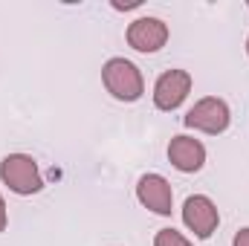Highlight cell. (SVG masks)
I'll list each match as a JSON object with an SVG mask.
<instances>
[{
	"label": "cell",
	"mask_w": 249,
	"mask_h": 246,
	"mask_svg": "<svg viewBox=\"0 0 249 246\" xmlns=\"http://www.w3.org/2000/svg\"><path fill=\"white\" fill-rule=\"evenodd\" d=\"M235 246H249V229H241L238 238H235Z\"/></svg>",
	"instance_id": "10"
},
{
	"label": "cell",
	"mask_w": 249,
	"mask_h": 246,
	"mask_svg": "<svg viewBox=\"0 0 249 246\" xmlns=\"http://www.w3.org/2000/svg\"><path fill=\"white\" fill-rule=\"evenodd\" d=\"M0 177H3V183L9 185L12 191H18V194H35V191H41V185H44L35 159L26 157V154H12V157H6L3 165H0Z\"/></svg>",
	"instance_id": "2"
},
{
	"label": "cell",
	"mask_w": 249,
	"mask_h": 246,
	"mask_svg": "<svg viewBox=\"0 0 249 246\" xmlns=\"http://www.w3.org/2000/svg\"><path fill=\"white\" fill-rule=\"evenodd\" d=\"M154 246H191V244H188L180 232H174V229H162V232H157Z\"/></svg>",
	"instance_id": "9"
},
{
	"label": "cell",
	"mask_w": 249,
	"mask_h": 246,
	"mask_svg": "<svg viewBox=\"0 0 249 246\" xmlns=\"http://www.w3.org/2000/svg\"><path fill=\"white\" fill-rule=\"evenodd\" d=\"M186 124L197 127V130H206V133H220L229 124V107H226V102L209 96V99L197 102L186 113Z\"/></svg>",
	"instance_id": "3"
},
{
	"label": "cell",
	"mask_w": 249,
	"mask_h": 246,
	"mask_svg": "<svg viewBox=\"0 0 249 246\" xmlns=\"http://www.w3.org/2000/svg\"><path fill=\"white\" fill-rule=\"evenodd\" d=\"M247 53H249V41H247Z\"/></svg>",
	"instance_id": "12"
},
{
	"label": "cell",
	"mask_w": 249,
	"mask_h": 246,
	"mask_svg": "<svg viewBox=\"0 0 249 246\" xmlns=\"http://www.w3.org/2000/svg\"><path fill=\"white\" fill-rule=\"evenodd\" d=\"M6 229V206H3V197H0V232Z\"/></svg>",
	"instance_id": "11"
},
{
	"label": "cell",
	"mask_w": 249,
	"mask_h": 246,
	"mask_svg": "<svg viewBox=\"0 0 249 246\" xmlns=\"http://www.w3.org/2000/svg\"><path fill=\"white\" fill-rule=\"evenodd\" d=\"M136 194L142 200V206H148L151 211L157 214H171V185L165 183L160 174H145L139 185H136Z\"/></svg>",
	"instance_id": "7"
},
{
	"label": "cell",
	"mask_w": 249,
	"mask_h": 246,
	"mask_svg": "<svg viewBox=\"0 0 249 246\" xmlns=\"http://www.w3.org/2000/svg\"><path fill=\"white\" fill-rule=\"evenodd\" d=\"M102 78H105V87L122 102H136L142 96V75L124 58H110L102 70Z\"/></svg>",
	"instance_id": "1"
},
{
	"label": "cell",
	"mask_w": 249,
	"mask_h": 246,
	"mask_svg": "<svg viewBox=\"0 0 249 246\" xmlns=\"http://www.w3.org/2000/svg\"><path fill=\"white\" fill-rule=\"evenodd\" d=\"M183 220H186V226L194 235L209 238L214 232V226H217V209H214V203L209 197L194 194V197H188L186 206H183Z\"/></svg>",
	"instance_id": "6"
},
{
	"label": "cell",
	"mask_w": 249,
	"mask_h": 246,
	"mask_svg": "<svg viewBox=\"0 0 249 246\" xmlns=\"http://www.w3.org/2000/svg\"><path fill=\"white\" fill-rule=\"evenodd\" d=\"M168 41V26L160 18H139L127 29V44L139 53H157Z\"/></svg>",
	"instance_id": "5"
},
{
	"label": "cell",
	"mask_w": 249,
	"mask_h": 246,
	"mask_svg": "<svg viewBox=\"0 0 249 246\" xmlns=\"http://www.w3.org/2000/svg\"><path fill=\"white\" fill-rule=\"evenodd\" d=\"M188 90H191V75L183 70H168L165 75H160V81L154 87V102L160 110H174L183 105Z\"/></svg>",
	"instance_id": "4"
},
{
	"label": "cell",
	"mask_w": 249,
	"mask_h": 246,
	"mask_svg": "<svg viewBox=\"0 0 249 246\" xmlns=\"http://www.w3.org/2000/svg\"><path fill=\"white\" fill-rule=\"evenodd\" d=\"M168 159L180 171H197L203 165V159H206V148L191 136H177L168 145Z\"/></svg>",
	"instance_id": "8"
}]
</instances>
